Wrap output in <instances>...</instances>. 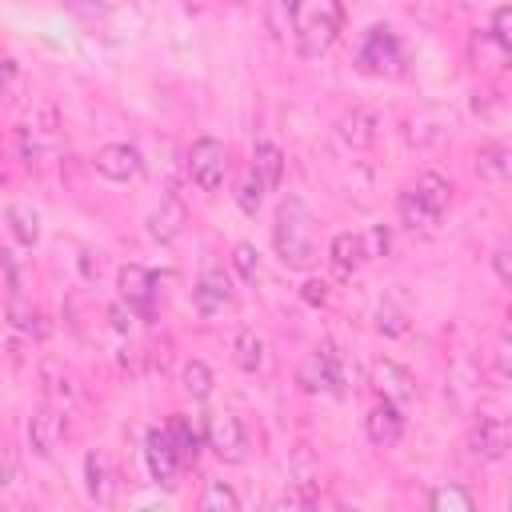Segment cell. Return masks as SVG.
Masks as SVG:
<instances>
[{"label":"cell","mask_w":512,"mask_h":512,"mask_svg":"<svg viewBox=\"0 0 512 512\" xmlns=\"http://www.w3.org/2000/svg\"><path fill=\"white\" fill-rule=\"evenodd\" d=\"M272 244L276 256L288 268H312L316 264V248H312V212L300 196H284L276 208V224H272Z\"/></svg>","instance_id":"6da1fadb"},{"label":"cell","mask_w":512,"mask_h":512,"mask_svg":"<svg viewBox=\"0 0 512 512\" xmlns=\"http://www.w3.org/2000/svg\"><path fill=\"white\" fill-rule=\"evenodd\" d=\"M452 204V184L440 176V172H420L416 184H408L400 196H396V212L408 228H432L440 224V216L448 212Z\"/></svg>","instance_id":"7a4b0ae2"},{"label":"cell","mask_w":512,"mask_h":512,"mask_svg":"<svg viewBox=\"0 0 512 512\" xmlns=\"http://www.w3.org/2000/svg\"><path fill=\"white\" fill-rule=\"evenodd\" d=\"M296 384H300L304 392H332V396H344L348 376H344V356H340V348H336L332 340H320V344L312 348V356L300 364Z\"/></svg>","instance_id":"3957f363"},{"label":"cell","mask_w":512,"mask_h":512,"mask_svg":"<svg viewBox=\"0 0 512 512\" xmlns=\"http://www.w3.org/2000/svg\"><path fill=\"white\" fill-rule=\"evenodd\" d=\"M356 60H360V68L372 72V76H400L408 52H404L400 36H396L388 24H372V28L364 32V40H360V56H356Z\"/></svg>","instance_id":"277c9868"},{"label":"cell","mask_w":512,"mask_h":512,"mask_svg":"<svg viewBox=\"0 0 512 512\" xmlns=\"http://www.w3.org/2000/svg\"><path fill=\"white\" fill-rule=\"evenodd\" d=\"M188 176L200 192H216L228 176V148L216 136H200L188 148Z\"/></svg>","instance_id":"5b68a950"},{"label":"cell","mask_w":512,"mask_h":512,"mask_svg":"<svg viewBox=\"0 0 512 512\" xmlns=\"http://www.w3.org/2000/svg\"><path fill=\"white\" fill-rule=\"evenodd\" d=\"M204 440L224 464H244L248 460V432H244V420L236 412H216L204 428Z\"/></svg>","instance_id":"8992f818"},{"label":"cell","mask_w":512,"mask_h":512,"mask_svg":"<svg viewBox=\"0 0 512 512\" xmlns=\"http://www.w3.org/2000/svg\"><path fill=\"white\" fill-rule=\"evenodd\" d=\"M508 452V420L496 412H480L468 428V456L480 464H496Z\"/></svg>","instance_id":"52a82bcc"},{"label":"cell","mask_w":512,"mask_h":512,"mask_svg":"<svg viewBox=\"0 0 512 512\" xmlns=\"http://www.w3.org/2000/svg\"><path fill=\"white\" fill-rule=\"evenodd\" d=\"M336 32H340V8L300 16V24H296V52L304 60H316V56H324L332 48Z\"/></svg>","instance_id":"ba28073f"},{"label":"cell","mask_w":512,"mask_h":512,"mask_svg":"<svg viewBox=\"0 0 512 512\" xmlns=\"http://www.w3.org/2000/svg\"><path fill=\"white\" fill-rule=\"evenodd\" d=\"M40 384H44L48 404H56V408H64V412L76 408L80 396H84L80 376H76L60 356H44V360H40Z\"/></svg>","instance_id":"9c48e42d"},{"label":"cell","mask_w":512,"mask_h":512,"mask_svg":"<svg viewBox=\"0 0 512 512\" xmlns=\"http://www.w3.org/2000/svg\"><path fill=\"white\" fill-rule=\"evenodd\" d=\"M120 296H124L144 320H152V316H156V300H160L156 272H148L144 264H124V268H120Z\"/></svg>","instance_id":"30bf717a"},{"label":"cell","mask_w":512,"mask_h":512,"mask_svg":"<svg viewBox=\"0 0 512 512\" xmlns=\"http://www.w3.org/2000/svg\"><path fill=\"white\" fill-rule=\"evenodd\" d=\"M144 460H148L152 480L164 484V488L176 484V472H180V464H184V460L176 456V448H172L168 428H148V436H144Z\"/></svg>","instance_id":"8fae6325"},{"label":"cell","mask_w":512,"mask_h":512,"mask_svg":"<svg viewBox=\"0 0 512 512\" xmlns=\"http://www.w3.org/2000/svg\"><path fill=\"white\" fill-rule=\"evenodd\" d=\"M372 388L380 392V400H392V404L416 400V380H412V372H408L404 364L388 360V356L372 360Z\"/></svg>","instance_id":"7c38bea8"},{"label":"cell","mask_w":512,"mask_h":512,"mask_svg":"<svg viewBox=\"0 0 512 512\" xmlns=\"http://www.w3.org/2000/svg\"><path fill=\"white\" fill-rule=\"evenodd\" d=\"M232 284H228V276L220 272V268H204L200 272V280H196V288H192V304H196V312L200 316H220V312H228L232 308Z\"/></svg>","instance_id":"4fadbf2b"},{"label":"cell","mask_w":512,"mask_h":512,"mask_svg":"<svg viewBox=\"0 0 512 512\" xmlns=\"http://www.w3.org/2000/svg\"><path fill=\"white\" fill-rule=\"evenodd\" d=\"M92 168L112 180V184H128L140 176V152L132 144H104L96 156H92Z\"/></svg>","instance_id":"5bb4252c"},{"label":"cell","mask_w":512,"mask_h":512,"mask_svg":"<svg viewBox=\"0 0 512 512\" xmlns=\"http://www.w3.org/2000/svg\"><path fill=\"white\" fill-rule=\"evenodd\" d=\"M380 112L376 108H352V112H344L340 120H336V136L348 144V148H356V152H364V148H372L376 144V136H380Z\"/></svg>","instance_id":"9a60e30c"},{"label":"cell","mask_w":512,"mask_h":512,"mask_svg":"<svg viewBox=\"0 0 512 512\" xmlns=\"http://www.w3.org/2000/svg\"><path fill=\"white\" fill-rule=\"evenodd\" d=\"M364 432H368V440H372L376 448H396V444L404 440V412H400V404L380 400V404L368 412Z\"/></svg>","instance_id":"2e32d148"},{"label":"cell","mask_w":512,"mask_h":512,"mask_svg":"<svg viewBox=\"0 0 512 512\" xmlns=\"http://www.w3.org/2000/svg\"><path fill=\"white\" fill-rule=\"evenodd\" d=\"M60 436H64V408H56V404L36 408L32 420H28V444H32V452L36 456H52V448L60 444Z\"/></svg>","instance_id":"e0dca14e"},{"label":"cell","mask_w":512,"mask_h":512,"mask_svg":"<svg viewBox=\"0 0 512 512\" xmlns=\"http://www.w3.org/2000/svg\"><path fill=\"white\" fill-rule=\"evenodd\" d=\"M184 224H188V208H184L176 196H164L160 208L148 216V236L160 240V244H172V240L184 232Z\"/></svg>","instance_id":"ac0fdd59"},{"label":"cell","mask_w":512,"mask_h":512,"mask_svg":"<svg viewBox=\"0 0 512 512\" xmlns=\"http://www.w3.org/2000/svg\"><path fill=\"white\" fill-rule=\"evenodd\" d=\"M512 172V152L504 140H488L476 148V176L488 180V184H504Z\"/></svg>","instance_id":"d6986e66"},{"label":"cell","mask_w":512,"mask_h":512,"mask_svg":"<svg viewBox=\"0 0 512 512\" xmlns=\"http://www.w3.org/2000/svg\"><path fill=\"white\" fill-rule=\"evenodd\" d=\"M84 488H88V496L96 500V504H112L116 500V476H112V468H108V460L100 456V452H88L84 456Z\"/></svg>","instance_id":"ffe728a7"},{"label":"cell","mask_w":512,"mask_h":512,"mask_svg":"<svg viewBox=\"0 0 512 512\" xmlns=\"http://www.w3.org/2000/svg\"><path fill=\"white\" fill-rule=\"evenodd\" d=\"M232 360H236L240 372H256L264 364V340L252 328H240L236 340H232Z\"/></svg>","instance_id":"44dd1931"},{"label":"cell","mask_w":512,"mask_h":512,"mask_svg":"<svg viewBox=\"0 0 512 512\" xmlns=\"http://www.w3.org/2000/svg\"><path fill=\"white\" fill-rule=\"evenodd\" d=\"M472 492L460 488V484H436L428 488V508L432 512H472Z\"/></svg>","instance_id":"7402d4cb"},{"label":"cell","mask_w":512,"mask_h":512,"mask_svg":"<svg viewBox=\"0 0 512 512\" xmlns=\"http://www.w3.org/2000/svg\"><path fill=\"white\" fill-rule=\"evenodd\" d=\"M296 24H300V0H268V28L276 40L296 36Z\"/></svg>","instance_id":"603a6c76"},{"label":"cell","mask_w":512,"mask_h":512,"mask_svg":"<svg viewBox=\"0 0 512 512\" xmlns=\"http://www.w3.org/2000/svg\"><path fill=\"white\" fill-rule=\"evenodd\" d=\"M328 256H332V264H336L340 272L360 268V264H364V244H360V232H340V236L332 240Z\"/></svg>","instance_id":"cb8c5ba5"},{"label":"cell","mask_w":512,"mask_h":512,"mask_svg":"<svg viewBox=\"0 0 512 512\" xmlns=\"http://www.w3.org/2000/svg\"><path fill=\"white\" fill-rule=\"evenodd\" d=\"M252 172L264 180V188H276L280 176H284V152L276 144H256V156H252Z\"/></svg>","instance_id":"d4e9b609"},{"label":"cell","mask_w":512,"mask_h":512,"mask_svg":"<svg viewBox=\"0 0 512 512\" xmlns=\"http://www.w3.org/2000/svg\"><path fill=\"white\" fill-rule=\"evenodd\" d=\"M4 220H8V228H12V236L20 240V244H36L40 240V216L32 212V208H24V204H12L8 212H4Z\"/></svg>","instance_id":"484cf974"},{"label":"cell","mask_w":512,"mask_h":512,"mask_svg":"<svg viewBox=\"0 0 512 512\" xmlns=\"http://www.w3.org/2000/svg\"><path fill=\"white\" fill-rule=\"evenodd\" d=\"M168 436H172V448H176L180 460H196V452H200V432H196V424H192L188 416H172Z\"/></svg>","instance_id":"4316f807"},{"label":"cell","mask_w":512,"mask_h":512,"mask_svg":"<svg viewBox=\"0 0 512 512\" xmlns=\"http://www.w3.org/2000/svg\"><path fill=\"white\" fill-rule=\"evenodd\" d=\"M180 380H184V392L192 396V400H208L212 396V368L204 364V360H188L184 364V372H180Z\"/></svg>","instance_id":"83f0119b"},{"label":"cell","mask_w":512,"mask_h":512,"mask_svg":"<svg viewBox=\"0 0 512 512\" xmlns=\"http://www.w3.org/2000/svg\"><path fill=\"white\" fill-rule=\"evenodd\" d=\"M376 332H384V336H404L408 332V312L392 296H384L380 308H376Z\"/></svg>","instance_id":"f1b7e54d"},{"label":"cell","mask_w":512,"mask_h":512,"mask_svg":"<svg viewBox=\"0 0 512 512\" xmlns=\"http://www.w3.org/2000/svg\"><path fill=\"white\" fill-rule=\"evenodd\" d=\"M200 508H208V512H236V508H240V496L232 492V484L208 480V488H204V496H200Z\"/></svg>","instance_id":"f546056e"},{"label":"cell","mask_w":512,"mask_h":512,"mask_svg":"<svg viewBox=\"0 0 512 512\" xmlns=\"http://www.w3.org/2000/svg\"><path fill=\"white\" fill-rule=\"evenodd\" d=\"M264 180L256 176V172H248L244 180H240V188H236V204H240V212H248V216H256V208L264 204Z\"/></svg>","instance_id":"4dcf8cb0"},{"label":"cell","mask_w":512,"mask_h":512,"mask_svg":"<svg viewBox=\"0 0 512 512\" xmlns=\"http://www.w3.org/2000/svg\"><path fill=\"white\" fill-rule=\"evenodd\" d=\"M232 264H236V272H240L244 284H256V276H260V252H256V244L240 240V244L232 248Z\"/></svg>","instance_id":"1f68e13d"},{"label":"cell","mask_w":512,"mask_h":512,"mask_svg":"<svg viewBox=\"0 0 512 512\" xmlns=\"http://www.w3.org/2000/svg\"><path fill=\"white\" fill-rule=\"evenodd\" d=\"M8 316H12V324H16L20 332H36V336L44 332V328L36 324V320H40V312H36L32 304H24V300H20V288L8 296Z\"/></svg>","instance_id":"d6a6232c"},{"label":"cell","mask_w":512,"mask_h":512,"mask_svg":"<svg viewBox=\"0 0 512 512\" xmlns=\"http://www.w3.org/2000/svg\"><path fill=\"white\" fill-rule=\"evenodd\" d=\"M360 244H364V260L388 256V248H392V232H388L384 224H372L368 232H360Z\"/></svg>","instance_id":"836d02e7"},{"label":"cell","mask_w":512,"mask_h":512,"mask_svg":"<svg viewBox=\"0 0 512 512\" xmlns=\"http://www.w3.org/2000/svg\"><path fill=\"white\" fill-rule=\"evenodd\" d=\"M492 40H496L500 52H512V8L508 4H500L492 12Z\"/></svg>","instance_id":"e575fe53"},{"label":"cell","mask_w":512,"mask_h":512,"mask_svg":"<svg viewBox=\"0 0 512 512\" xmlns=\"http://www.w3.org/2000/svg\"><path fill=\"white\" fill-rule=\"evenodd\" d=\"M0 88L12 92V100H16V88H20V64H16L12 56H0Z\"/></svg>","instance_id":"d590c367"},{"label":"cell","mask_w":512,"mask_h":512,"mask_svg":"<svg viewBox=\"0 0 512 512\" xmlns=\"http://www.w3.org/2000/svg\"><path fill=\"white\" fill-rule=\"evenodd\" d=\"M492 268H496V280H500V284H512V256H508V244H496Z\"/></svg>","instance_id":"8d00e7d4"},{"label":"cell","mask_w":512,"mask_h":512,"mask_svg":"<svg viewBox=\"0 0 512 512\" xmlns=\"http://www.w3.org/2000/svg\"><path fill=\"white\" fill-rule=\"evenodd\" d=\"M108 320H112V328H116V332H128V328H132V320H136V308H132V304L124 308V300H116V304L108 308Z\"/></svg>","instance_id":"74e56055"},{"label":"cell","mask_w":512,"mask_h":512,"mask_svg":"<svg viewBox=\"0 0 512 512\" xmlns=\"http://www.w3.org/2000/svg\"><path fill=\"white\" fill-rule=\"evenodd\" d=\"M300 296H304L308 304H328V284H324V280H308V284L300 288Z\"/></svg>","instance_id":"f35d334b"},{"label":"cell","mask_w":512,"mask_h":512,"mask_svg":"<svg viewBox=\"0 0 512 512\" xmlns=\"http://www.w3.org/2000/svg\"><path fill=\"white\" fill-rule=\"evenodd\" d=\"M68 8H80V12H108V8H116L120 0H64Z\"/></svg>","instance_id":"ab89813d"},{"label":"cell","mask_w":512,"mask_h":512,"mask_svg":"<svg viewBox=\"0 0 512 512\" xmlns=\"http://www.w3.org/2000/svg\"><path fill=\"white\" fill-rule=\"evenodd\" d=\"M12 480V456H8V448H0V484H8Z\"/></svg>","instance_id":"60d3db41"},{"label":"cell","mask_w":512,"mask_h":512,"mask_svg":"<svg viewBox=\"0 0 512 512\" xmlns=\"http://www.w3.org/2000/svg\"><path fill=\"white\" fill-rule=\"evenodd\" d=\"M0 188H4V168H0Z\"/></svg>","instance_id":"b9f144b4"},{"label":"cell","mask_w":512,"mask_h":512,"mask_svg":"<svg viewBox=\"0 0 512 512\" xmlns=\"http://www.w3.org/2000/svg\"><path fill=\"white\" fill-rule=\"evenodd\" d=\"M336 4H344V0H336Z\"/></svg>","instance_id":"7bdbcfd3"}]
</instances>
